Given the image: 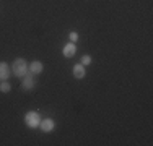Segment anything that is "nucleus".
<instances>
[{"label": "nucleus", "instance_id": "423d86ee", "mask_svg": "<svg viewBox=\"0 0 153 146\" xmlns=\"http://www.w3.org/2000/svg\"><path fill=\"white\" fill-rule=\"evenodd\" d=\"M10 73H12V68L7 62H0V81H5V80L10 78Z\"/></svg>", "mask_w": 153, "mask_h": 146}, {"label": "nucleus", "instance_id": "0eeeda50", "mask_svg": "<svg viewBox=\"0 0 153 146\" xmlns=\"http://www.w3.org/2000/svg\"><path fill=\"white\" fill-rule=\"evenodd\" d=\"M42 70H44V63L39 60H34L30 63V73H33V75H39Z\"/></svg>", "mask_w": 153, "mask_h": 146}, {"label": "nucleus", "instance_id": "9b49d317", "mask_svg": "<svg viewBox=\"0 0 153 146\" xmlns=\"http://www.w3.org/2000/svg\"><path fill=\"white\" fill-rule=\"evenodd\" d=\"M68 39H70V42H76L78 41V32H75V31L68 32Z\"/></svg>", "mask_w": 153, "mask_h": 146}, {"label": "nucleus", "instance_id": "f03ea898", "mask_svg": "<svg viewBox=\"0 0 153 146\" xmlns=\"http://www.w3.org/2000/svg\"><path fill=\"white\" fill-rule=\"evenodd\" d=\"M25 123H26L28 127H31V128H38L39 123H41V115L36 111L26 112V115H25Z\"/></svg>", "mask_w": 153, "mask_h": 146}, {"label": "nucleus", "instance_id": "39448f33", "mask_svg": "<svg viewBox=\"0 0 153 146\" xmlns=\"http://www.w3.org/2000/svg\"><path fill=\"white\" fill-rule=\"evenodd\" d=\"M34 88V78H33V73H28L26 76L21 81V89L23 91H31Z\"/></svg>", "mask_w": 153, "mask_h": 146}, {"label": "nucleus", "instance_id": "1a4fd4ad", "mask_svg": "<svg viewBox=\"0 0 153 146\" xmlns=\"http://www.w3.org/2000/svg\"><path fill=\"white\" fill-rule=\"evenodd\" d=\"M10 89H12V85H10V83L8 81H7V80H5V81H0V93H10Z\"/></svg>", "mask_w": 153, "mask_h": 146}, {"label": "nucleus", "instance_id": "f257e3e1", "mask_svg": "<svg viewBox=\"0 0 153 146\" xmlns=\"http://www.w3.org/2000/svg\"><path fill=\"white\" fill-rule=\"evenodd\" d=\"M12 72H13L15 76H18V78H25V76L30 73V63H28L25 58L18 57L12 63Z\"/></svg>", "mask_w": 153, "mask_h": 146}, {"label": "nucleus", "instance_id": "6e6552de", "mask_svg": "<svg viewBox=\"0 0 153 146\" xmlns=\"http://www.w3.org/2000/svg\"><path fill=\"white\" fill-rule=\"evenodd\" d=\"M85 75H86V70H85V67H83L82 63L74 65V76L76 80H83V78H85Z\"/></svg>", "mask_w": 153, "mask_h": 146}, {"label": "nucleus", "instance_id": "20e7f679", "mask_svg": "<svg viewBox=\"0 0 153 146\" xmlns=\"http://www.w3.org/2000/svg\"><path fill=\"white\" fill-rule=\"evenodd\" d=\"M62 54H64L65 58H72L76 54V46L75 42H67L64 46V49H62Z\"/></svg>", "mask_w": 153, "mask_h": 146}, {"label": "nucleus", "instance_id": "7ed1b4c3", "mask_svg": "<svg viewBox=\"0 0 153 146\" xmlns=\"http://www.w3.org/2000/svg\"><path fill=\"white\" fill-rule=\"evenodd\" d=\"M56 128V122L52 119H41V123H39V130L44 131V133H49Z\"/></svg>", "mask_w": 153, "mask_h": 146}, {"label": "nucleus", "instance_id": "9d476101", "mask_svg": "<svg viewBox=\"0 0 153 146\" xmlns=\"http://www.w3.org/2000/svg\"><path fill=\"white\" fill-rule=\"evenodd\" d=\"M91 55H82V58H80V63L83 65V67H86V65H91Z\"/></svg>", "mask_w": 153, "mask_h": 146}]
</instances>
